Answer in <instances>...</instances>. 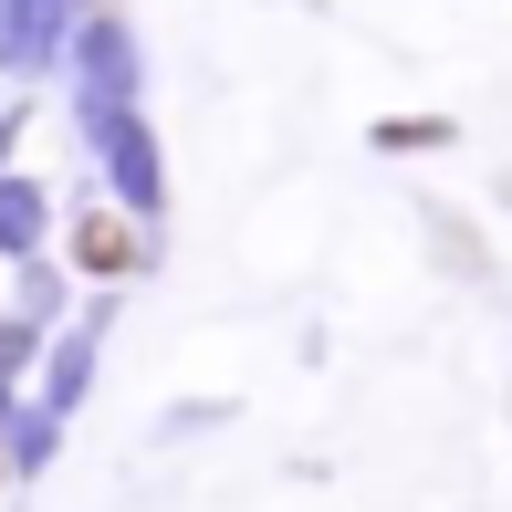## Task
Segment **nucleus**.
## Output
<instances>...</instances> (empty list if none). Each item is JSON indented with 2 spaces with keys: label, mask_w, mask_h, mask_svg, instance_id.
<instances>
[{
  "label": "nucleus",
  "mask_w": 512,
  "mask_h": 512,
  "mask_svg": "<svg viewBox=\"0 0 512 512\" xmlns=\"http://www.w3.org/2000/svg\"><path fill=\"white\" fill-rule=\"evenodd\" d=\"M84 262L115 272V262H126V230H115V220H84Z\"/></svg>",
  "instance_id": "f257e3e1"
}]
</instances>
